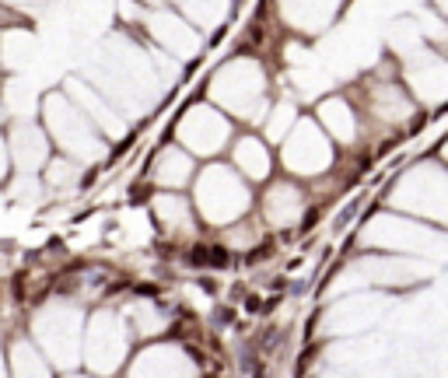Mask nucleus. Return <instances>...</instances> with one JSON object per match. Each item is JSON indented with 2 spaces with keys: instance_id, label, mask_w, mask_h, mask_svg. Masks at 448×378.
<instances>
[{
  "instance_id": "obj_1",
  "label": "nucleus",
  "mask_w": 448,
  "mask_h": 378,
  "mask_svg": "<svg viewBox=\"0 0 448 378\" xmlns=\"http://www.w3.org/2000/svg\"><path fill=\"white\" fill-rule=\"evenodd\" d=\"M228 259H231V256H228V249H221V246H210V249H207V263H214V266H228Z\"/></svg>"
},
{
  "instance_id": "obj_2",
  "label": "nucleus",
  "mask_w": 448,
  "mask_h": 378,
  "mask_svg": "<svg viewBox=\"0 0 448 378\" xmlns=\"http://www.w3.org/2000/svg\"><path fill=\"white\" fill-rule=\"evenodd\" d=\"M189 259H193V263H200V266H204V263H207V249H204V246H197V249L189 252Z\"/></svg>"
},
{
  "instance_id": "obj_3",
  "label": "nucleus",
  "mask_w": 448,
  "mask_h": 378,
  "mask_svg": "<svg viewBox=\"0 0 448 378\" xmlns=\"http://www.w3.org/2000/svg\"><path fill=\"white\" fill-rule=\"evenodd\" d=\"M270 252H274V246L266 242V246H263L259 252H249V263H256V259H263V256H270Z\"/></svg>"
},
{
  "instance_id": "obj_4",
  "label": "nucleus",
  "mask_w": 448,
  "mask_h": 378,
  "mask_svg": "<svg viewBox=\"0 0 448 378\" xmlns=\"http://www.w3.org/2000/svg\"><path fill=\"white\" fill-rule=\"evenodd\" d=\"M316 221H319V210L312 207V210H308V214H305V231H308V228H312Z\"/></svg>"
},
{
  "instance_id": "obj_5",
  "label": "nucleus",
  "mask_w": 448,
  "mask_h": 378,
  "mask_svg": "<svg viewBox=\"0 0 448 378\" xmlns=\"http://www.w3.org/2000/svg\"><path fill=\"white\" fill-rule=\"evenodd\" d=\"M14 294H18V298H25V280H21V277L14 280Z\"/></svg>"
}]
</instances>
